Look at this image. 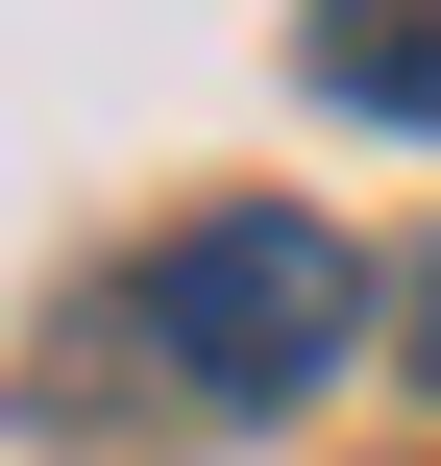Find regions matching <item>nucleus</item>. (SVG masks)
I'll return each mask as SVG.
<instances>
[{
	"mask_svg": "<svg viewBox=\"0 0 441 466\" xmlns=\"http://www.w3.org/2000/svg\"><path fill=\"white\" fill-rule=\"evenodd\" d=\"M344 344H368V246H344V221L221 197V221H172V246H147V369H172L196 418H295Z\"/></svg>",
	"mask_w": 441,
	"mask_h": 466,
	"instance_id": "nucleus-1",
	"label": "nucleus"
},
{
	"mask_svg": "<svg viewBox=\"0 0 441 466\" xmlns=\"http://www.w3.org/2000/svg\"><path fill=\"white\" fill-rule=\"evenodd\" d=\"M295 74H319L344 123H441V0H319V25H295Z\"/></svg>",
	"mask_w": 441,
	"mask_h": 466,
	"instance_id": "nucleus-2",
	"label": "nucleus"
},
{
	"mask_svg": "<svg viewBox=\"0 0 441 466\" xmlns=\"http://www.w3.org/2000/svg\"><path fill=\"white\" fill-rule=\"evenodd\" d=\"M417 393H441V246H417Z\"/></svg>",
	"mask_w": 441,
	"mask_h": 466,
	"instance_id": "nucleus-3",
	"label": "nucleus"
}]
</instances>
